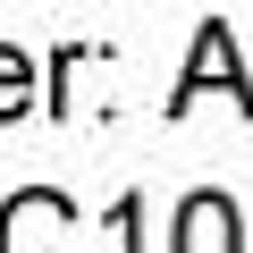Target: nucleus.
<instances>
[{
  "label": "nucleus",
  "instance_id": "1",
  "mask_svg": "<svg viewBox=\"0 0 253 253\" xmlns=\"http://www.w3.org/2000/svg\"><path fill=\"white\" fill-rule=\"evenodd\" d=\"M0 253H76V211L51 186H26L0 203Z\"/></svg>",
  "mask_w": 253,
  "mask_h": 253
},
{
  "label": "nucleus",
  "instance_id": "2",
  "mask_svg": "<svg viewBox=\"0 0 253 253\" xmlns=\"http://www.w3.org/2000/svg\"><path fill=\"white\" fill-rule=\"evenodd\" d=\"M177 253H245V211L228 194H186L177 203Z\"/></svg>",
  "mask_w": 253,
  "mask_h": 253
},
{
  "label": "nucleus",
  "instance_id": "3",
  "mask_svg": "<svg viewBox=\"0 0 253 253\" xmlns=\"http://www.w3.org/2000/svg\"><path fill=\"white\" fill-rule=\"evenodd\" d=\"M203 84H228L236 101H253V93H245V68H236V42H228V26H203V34H194V68H186V84H177V101H169V110H186Z\"/></svg>",
  "mask_w": 253,
  "mask_h": 253
},
{
  "label": "nucleus",
  "instance_id": "4",
  "mask_svg": "<svg viewBox=\"0 0 253 253\" xmlns=\"http://www.w3.org/2000/svg\"><path fill=\"white\" fill-rule=\"evenodd\" d=\"M26 101H34V59L17 42H0V118H17Z\"/></svg>",
  "mask_w": 253,
  "mask_h": 253
}]
</instances>
